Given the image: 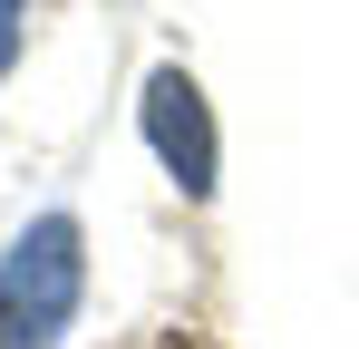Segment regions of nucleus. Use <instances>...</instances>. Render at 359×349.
Here are the masks:
<instances>
[{"label":"nucleus","instance_id":"nucleus-3","mask_svg":"<svg viewBox=\"0 0 359 349\" xmlns=\"http://www.w3.org/2000/svg\"><path fill=\"white\" fill-rule=\"evenodd\" d=\"M20 49H29V0H0V78L20 68Z\"/></svg>","mask_w":359,"mask_h":349},{"label":"nucleus","instance_id":"nucleus-2","mask_svg":"<svg viewBox=\"0 0 359 349\" xmlns=\"http://www.w3.org/2000/svg\"><path fill=\"white\" fill-rule=\"evenodd\" d=\"M136 126H146V156L165 165L184 204H214L224 184V136H214V107H204V78L194 68H156L146 97H136Z\"/></svg>","mask_w":359,"mask_h":349},{"label":"nucleus","instance_id":"nucleus-1","mask_svg":"<svg viewBox=\"0 0 359 349\" xmlns=\"http://www.w3.org/2000/svg\"><path fill=\"white\" fill-rule=\"evenodd\" d=\"M78 301H88V224L49 204L0 252V349H68Z\"/></svg>","mask_w":359,"mask_h":349}]
</instances>
